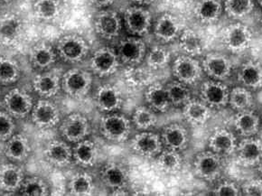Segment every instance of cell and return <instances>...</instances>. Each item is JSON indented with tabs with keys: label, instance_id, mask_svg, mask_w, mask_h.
I'll use <instances>...</instances> for the list:
<instances>
[{
	"label": "cell",
	"instance_id": "28",
	"mask_svg": "<svg viewBox=\"0 0 262 196\" xmlns=\"http://www.w3.org/2000/svg\"><path fill=\"white\" fill-rule=\"evenodd\" d=\"M33 89L42 99H51L62 90L61 78L51 72L40 73L33 80Z\"/></svg>",
	"mask_w": 262,
	"mask_h": 196
},
{
	"label": "cell",
	"instance_id": "37",
	"mask_svg": "<svg viewBox=\"0 0 262 196\" xmlns=\"http://www.w3.org/2000/svg\"><path fill=\"white\" fill-rule=\"evenodd\" d=\"M179 46L185 54L196 57L202 55L205 50V43L201 35L193 29H183L179 35Z\"/></svg>",
	"mask_w": 262,
	"mask_h": 196
},
{
	"label": "cell",
	"instance_id": "5",
	"mask_svg": "<svg viewBox=\"0 0 262 196\" xmlns=\"http://www.w3.org/2000/svg\"><path fill=\"white\" fill-rule=\"evenodd\" d=\"M222 42L229 52L232 54H242L251 47L252 33L246 25L236 22L224 28Z\"/></svg>",
	"mask_w": 262,
	"mask_h": 196
},
{
	"label": "cell",
	"instance_id": "14",
	"mask_svg": "<svg viewBox=\"0 0 262 196\" xmlns=\"http://www.w3.org/2000/svg\"><path fill=\"white\" fill-rule=\"evenodd\" d=\"M32 122L39 129H50L55 127L61 120V113L56 104L49 99H41L31 112Z\"/></svg>",
	"mask_w": 262,
	"mask_h": 196
},
{
	"label": "cell",
	"instance_id": "46",
	"mask_svg": "<svg viewBox=\"0 0 262 196\" xmlns=\"http://www.w3.org/2000/svg\"><path fill=\"white\" fill-rule=\"evenodd\" d=\"M15 119L6 111H0V142H6L15 134Z\"/></svg>",
	"mask_w": 262,
	"mask_h": 196
},
{
	"label": "cell",
	"instance_id": "15",
	"mask_svg": "<svg viewBox=\"0 0 262 196\" xmlns=\"http://www.w3.org/2000/svg\"><path fill=\"white\" fill-rule=\"evenodd\" d=\"M130 148L139 157L153 158H157L165 147L160 135L146 130L141 131L132 138Z\"/></svg>",
	"mask_w": 262,
	"mask_h": 196
},
{
	"label": "cell",
	"instance_id": "53",
	"mask_svg": "<svg viewBox=\"0 0 262 196\" xmlns=\"http://www.w3.org/2000/svg\"><path fill=\"white\" fill-rule=\"evenodd\" d=\"M257 2H258V4L260 6V7H262V0H256Z\"/></svg>",
	"mask_w": 262,
	"mask_h": 196
},
{
	"label": "cell",
	"instance_id": "54",
	"mask_svg": "<svg viewBox=\"0 0 262 196\" xmlns=\"http://www.w3.org/2000/svg\"><path fill=\"white\" fill-rule=\"evenodd\" d=\"M259 117H260V119H261V124H262V108L260 112H259Z\"/></svg>",
	"mask_w": 262,
	"mask_h": 196
},
{
	"label": "cell",
	"instance_id": "30",
	"mask_svg": "<svg viewBox=\"0 0 262 196\" xmlns=\"http://www.w3.org/2000/svg\"><path fill=\"white\" fill-rule=\"evenodd\" d=\"M99 158V149L96 144L85 139L75 143L73 148V160L81 167H92L96 164Z\"/></svg>",
	"mask_w": 262,
	"mask_h": 196
},
{
	"label": "cell",
	"instance_id": "20",
	"mask_svg": "<svg viewBox=\"0 0 262 196\" xmlns=\"http://www.w3.org/2000/svg\"><path fill=\"white\" fill-rule=\"evenodd\" d=\"M43 158L54 167L63 168L71 165L73 160V148L67 141L53 139L47 143L43 150Z\"/></svg>",
	"mask_w": 262,
	"mask_h": 196
},
{
	"label": "cell",
	"instance_id": "12",
	"mask_svg": "<svg viewBox=\"0 0 262 196\" xmlns=\"http://www.w3.org/2000/svg\"><path fill=\"white\" fill-rule=\"evenodd\" d=\"M202 63V67L209 79L216 81H225L231 77L233 72V63L227 55L212 52L205 55Z\"/></svg>",
	"mask_w": 262,
	"mask_h": 196
},
{
	"label": "cell",
	"instance_id": "33",
	"mask_svg": "<svg viewBox=\"0 0 262 196\" xmlns=\"http://www.w3.org/2000/svg\"><path fill=\"white\" fill-rule=\"evenodd\" d=\"M144 96L147 106L157 113H165L169 110L171 103L165 85L159 82L151 83Z\"/></svg>",
	"mask_w": 262,
	"mask_h": 196
},
{
	"label": "cell",
	"instance_id": "22",
	"mask_svg": "<svg viewBox=\"0 0 262 196\" xmlns=\"http://www.w3.org/2000/svg\"><path fill=\"white\" fill-rule=\"evenodd\" d=\"M182 31L181 21L170 13H165L159 16L154 26L156 38L164 43H168L178 39Z\"/></svg>",
	"mask_w": 262,
	"mask_h": 196
},
{
	"label": "cell",
	"instance_id": "16",
	"mask_svg": "<svg viewBox=\"0 0 262 196\" xmlns=\"http://www.w3.org/2000/svg\"><path fill=\"white\" fill-rule=\"evenodd\" d=\"M236 159L243 167H256L262 159V139L257 136L242 138L235 150Z\"/></svg>",
	"mask_w": 262,
	"mask_h": 196
},
{
	"label": "cell",
	"instance_id": "45",
	"mask_svg": "<svg viewBox=\"0 0 262 196\" xmlns=\"http://www.w3.org/2000/svg\"><path fill=\"white\" fill-rule=\"evenodd\" d=\"M19 191L26 196H46L49 194V186L42 178L31 177L25 178Z\"/></svg>",
	"mask_w": 262,
	"mask_h": 196
},
{
	"label": "cell",
	"instance_id": "48",
	"mask_svg": "<svg viewBox=\"0 0 262 196\" xmlns=\"http://www.w3.org/2000/svg\"><path fill=\"white\" fill-rule=\"evenodd\" d=\"M243 195L262 196V178L246 181L241 186Z\"/></svg>",
	"mask_w": 262,
	"mask_h": 196
},
{
	"label": "cell",
	"instance_id": "38",
	"mask_svg": "<svg viewBox=\"0 0 262 196\" xmlns=\"http://www.w3.org/2000/svg\"><path fill=\"white\" fill-rule=\"evenodd\" d=\"M68 190L72 195L87 196L93 194L94 191L93 177L84 172L75 173L70 179Z\"/></svg>",
	"mask_w": 262,
	"mask_h": 196
},
{
	"label": "cell",
	"instance_id": "2",
	"mask_svg": "<svg viewBox=\"0 0 262 196\" xmlns=\"http://www.w3.org/2000/svg\"><path fill=\"white\" fill-rule=\"evenodd\" d=\"M193 173L194 177L205 182L218 180L224 173V158L211 150L201 151L193 158Z\"/></svg>",
	"mask_w": 262,
	"mask_h": 196
},
{
	"label": "cell",
	"instance_id": "50",
	"mask_svg": "<svg viewBox=\"0 0 262 196\" xmlns=\"http://www.w3.org/2000/svg\"><path fill=\"white\" fill-rule=\"evenodd\" d=\"M131 1L134 2L136 5H140V6H147L155 2V0H131Z\"/></svg>",
	"mask_w": 262,
	"mask_h": 196
},
{
	"label": "cell",
	"instance_id": "19",
	"mask_svg": "<svg viewBox=\"0 0 262 196\" xmlns=\"http://www.w3.org/2000/svg\"><path fill=\"white\" fill-rule=\"evenodd\" d=\"M238 139L232 131L227 128H217L208 139V149L223 158L235 154Z\"/></svg>",
	"mask_w": 262,
	"mask_h": 196
},
{
	"label": "cell",
	"instance_id": "41",
	"mask_svg": "<svg viewBox=\"0 0 262 196\" xmlns=\"http://www.w3.org/2000/svg\"><path fill=\"white\" fill-rule=\"evenodd\" d=\"M166 92L169 98L171 106L182 108L192 99V93L189 86L180 81L173 80L166 85Z\"/></svg>",
	"mask_w": 262,
	"mask_h": 196
},
{
	"label": "cell",
	"instance_id": "55",
	"mask_svg": "<svg viewBox=\"0 0 262 196\" xmlns=\"http://www.w3.org/2000/svg\"><path fill=\"white\" fill-rule=\"evenodd\" d=\"M9 0H0V2H8Z\"/></svg>",
	"mask_w": 262,
	"mask_h": 196
},
{
	"label": "cell",
	"instance_id": "42",
	"mask_svg": "<svg viewBox=\"0 0 262 196\" xmlns=\"http://www.w3.org/2000/svg\"><path fill=\"white\" fill-rule=\"evenodd\" d=\"M34 13L36 18L42 21H54L61 14L59 0H35Z\"/></svg>",
	"mask_w": 262,
	"mask_h": 196
},
{
	"label": "cell",
	"instance_id": "32",
	"mask_svg": "<svg viewBox=\"0 0 262 196\" xmlns=\"http://www.w3.org/2000/svg\"><path fill=\"white\" fill-rule=\"evenodd\" d=\"M24 180L25 173L18 165L5 164L0 166V189L4 192L19 191Z\"/></svg>",
	"mask_w": 262,
	"mask_h": 196
},
{
	"label": "cell",
	"instance_id": "39",
	"mask_svg": "<svg viewBox=\"0 0 262 196\" xmlns=\"http://www.w3.org/2000/svg\"><path fill=\"white\" fill-rule=\"evenodd\" d=\"M131 122L133 127L140 131L150 130L158 122L157 112L148 106H139L133 112Z\"/></svg>",
	"mask_w": 262,
	"mask_h": 196
},
{
	"label": "cell",
	"instance_id": "27",
	"mask_svg": "<svg viewBox=\"0 0 262 196\" xmlns=\"http://www.w3.org/2000/svg\"><path fill=\"white\" fill-rule=\"evenodd\" d=\"M183 117L187 123L193 126H202L207 123L212 114V108L201 100L191 99L183 107Z\"/></svg>",
	"mask_w": 262,
	"mask_h": 196
},
{
	"label": "cell",
	"instance_id": "34",
	"mask_svg": "<svg viewBox=\"0 0 262 196\" xmlns=\"http://www.w3.org/2000/svg\"><path fill=\"white\" fill-rule=\"evenodd\" d=\"M57 52L47 42H39L32 48L29 60L32 66L39 70H47L56 62Z\"/></svg>",
	"mask_w": 262,
	"mask_h": 196
},
{
	"label": "cell",
	"instance_id": "29",
	"mask_svg": "<svg viewBox=\"0 0 262 196\" xmlns=\"http://www.w3.org/2000/svg\"><path fill=\"white\" fill-rule=\"evenodd\" d=\"M23 32V22L15 14H6L0 17V42L15 45Z\"/></svg>",
	"mask_w": 262,
	"mask_h": 196
},
{
	"label": "cell",
	"instance_id": "51",
	"mask_svg": "<svg viewBox=\"0 0 262 196\" xmlns=\"http://www.w3.org/2000/svg\"><path fill=\"white\" fill-rule=\"evenodd\" d=\"M256 171L258 173V177L262 178V159L259 161L258 165H256Z\"/></svg>",
	"mask_w": 262,
	"mask_h": 196
},
{
	"label": "cell",
	"instance_id": "8",
	"mask_svg": "<svg viewBox=\"0 0 262 196\" xmlns=\"http://www.w3.org/2000/svg\"><path fill=\"white\" fill-rule=\"evenodd\" d=\"M124 24L130 35L142 37L147 35L152 27V16L144 6L134 5L125 10Z\"/></svg>",
	"mask_w": 262,
	"mask_h": 196
},
{
	"label": "cell",
	"instance_id": "11",
	"mask_svg": "<svg viewBox=\"0 0 262 196\" xmlns=\"http://www.w3.org/2000/svg\"><path fill=\"white\" fill-rule=\"evenodd\" d=\"M120 64L117 52L110 47H101L95 51L90 61L92 72L100 78L112 76L117 73Z\"/></svg>",
	"mask_w": 262,
	"mask_h": 196
},
{
	"label": "cell",
	"instance_id": "13",
	"mask_svg": "<svg viewBox=\"0 0 262 196\" xmlns=\"http://www.w3.org/2000/svg\"><path fill=\"white\" fill-rule=\"evenodd\" d=\"M31 95L22 89H13L4 97L3 105L6 112L14 119H25L31 114L34 107Z\"/></svg>",
	"mask_w": 262,
	"mask_h": 196
},
{
	"label": "cell",
	"instance_id": "35",
	"mask_svg": "<svg viewBox=\"0 0 262 196\" xmlns=\"http://www.w3.org/2000/svg\"><path fill=\"white\" fill-rule=\"evenodd\" d=\"M184 159L178 150L164 148L157 157L158 169L168 175H176L181 171Z\"/></svg>",
	"mask_w": 262,
	"mask_h": 196
},
{
	"label": "cell",
	"instance_id": "6",
	"mask_svg": "<svg viewBox=\"0 0 262 196\" xmlns=\"http://www.w3.org/2000/svg\"><path fill=\"white\" fill-rule=\"evenodd\" d=\"M172 74L174 80L187 86H192L202 80L204 70L196 58L182 54L172 62Z\"/></svg>",
	"mask_w": 262,
	"mask_h": 196
},
{
	"label": "cell",
	"instance_id": "18",
	"mask_svg": "<svg viewBox=\"0 0 262 196\" xmlns=\"http://www.w3.org/2000/svg\"><path fill=\"white\" fill-rule=\"evenodd\" d=\"M94 104L103 114L117 112L122 108L123 96L120 89L114 85H101L94 94Z\"/></svg>",
	"mask_w": 262,
	"mask_h": 196
},
{
	"label": "cell",
	"instance_id": "7",
	"mask_svg": "<svg viewBox=\"0 0 262 196\" xmlns=\"http://www.w3.org/2000/svg\"><path fill=\"white\" fill-rule=\"evenodd\" d=\"M116 52L120 63L131 68L139 66L145 60L147 46L141 37L130 35L120 40Z\"/></svg>",
	"mask_w": 262,
	"mask_h": 196
},
{
	"label": "cell",
	"instance_id": "47",
	"mask_svg": "<svg viewBox=\"0 0 262 196\" xmlns=\"http://www.w3.org/2000/svg\"><path fill=\"white\" fill-rule=\"evenodd\" d=\"M212 194L216 196L243 195L241 186L231 180H224L218 183L212 190Z\"/></svg>",
	"mask_w": 262,
	"mask_h": 196
},
{
	"label": "cell",
	"instance_id": "43",
	"mask_svg": "<svg viewBox=\"0 0 262 196\" xmlns=\"http://www.w3.org/2000/svg\"><path fill=\"white\" fill-rule=\"evenodd\" d=\"M20 77V66L13 58L0 57V83L12 84L18 81Z\"/></svg>",
	"mask_w": 262,
	"mask_h": 196
},
{
	"label": "cell",
	"instance_id": "21",
	"mask_svg": "<svg viewBox=\"0 0 262 196\" xmlns=\"http://www.w3.org/2000/svg\"><path fill=\"white\" fill-rule=\"evenodd\" d=\"M100 177L105 186L113 191H122L127 187L129 181L127 168L116 162L106 164L100 170Z\"/></svg>",
	"mask_w": 262,
	"mask_h": 196
},
{
	"label": "cell",
	"instance_id": "9",
	"mask_svg": "<svg viewBox=\"0 0 262 196\" xmlns=\"http://www.w3.org/2000/svg\"><path fill=\"white\" fill-rule=\"evenodd\" d=\"M230 88L224 81L208 79L202 82L199 99L212 110H221L228 106Z\"/></svg>",
	"mask_w": 262,
	"mask_h": 196
},
{
	"label": "cell",
	"instance_id": "40",
	"mask_svg": "<svg viewBox=\"0 0 262 196\" xmlns=\"http://www.w3.org/2000/svg\"><path fill=\"white\" fill-rule=\"evenodd\" d=\"M255 0H224V10L230 18L242 20L251 15Z\"/></svg>",
	"mask_w": 262,
	"mask_h": 196
},
{
	"label": "cell",
	"instance_id": "52",
	"mask_svg": "<svg viewBox=\"0 0 262 196\" xmlns=\"http://www.w3.org/2000/svg\"><path fill=\"white\" fill-rule=\"evenodd\" d=\"M259 26H260V30L262 32V16H260V18H259Z\"/></svg>",
	"mask_w": 262,
	"mask_h": 196
},
{
	"label": "cell",
	"instance_id": "24",
	"mask_svg": "<svg viewBox=\"0 0 262 196\" xmlns=\"http://www.w3.org/2000/svg\"><path fill=\"white\" fill-rule=\"evenodd\" d=\"M233 126L241 138H250L257 136L261 126L259 113L253 108L236 112L233 118Z\"/></svg>",
	"mask_w": 262,
	"mask_h": 196
},
{
	"label": "cell",
	"instance_id": "17",
	"mask_svg": "<svg viewBox=\"0 0 262 196\" xmlns=\"http://www.w3.org/2000/svg\"><path fill=\"white\" fill-rule=\"evenodd\" d=\"M122 21L116 11L111 9H101L94 18V29L97 35L106 40H113L120 35Z\"/></svg>",
	"mask_w": 262,
	"mask_h": 196
},
{
	"label": "cell",
	"instance_id": "4",
	"mask_svg": "<svg viewBox=\"0 0 262 196\" xmlns=\"http://www.w3.org/2000/svg\"><path fill=\"white\" fill-rule=\"evenodd\" d=\"M56 52L64 62L78 63L87 57L90 46L81 35L70 34L63 35L58 40Z\"/></svg>",
	"mask_w": 262,
	"mask_h": 196
},
{
	"label": "cell",
	"instance_id": "10",
	"mask_svg": "<svg viewBox=\"0 0 262 196\" xmlns=\"http://www.w3.org/2000/svg\"><path fill=\"white\" fill-rule=\"evenodd\" d=\"M89 119L81 113H72L62 120L60 132L62 139L69 143H77L87 139L91 133Z\"/></svg>",
	"mask_w": 262,
	"mask_h": 196
},
{
	"label": "cell",
	"instance_id": "3",
	"mask_svg": "<svg viewBox=\"0 0 262 196\" xmlns=\"http://www.w3.org/2000/svg\"><path fill=\"white\" fill-rule=\"evenodd\" d=\"M93 81V73L88 71L71 69L63 73L61 78L62 91L73 99L82 100L89 94Z\"/></svg>",
	"mask_w": 262,
	"mask_h": 196
},
{
	"label": "cell",
	"instance_id": "23",
	"mask_svg": "<svg viewBox=\"0 0 262 196\" xmlns=\"http://www.w3.org/2000/svg\"><path fill=\"white\" fill-rule=\"evenodd\" d=\"M160 137L165 148L178 150L180 152L185 150L190 142L188 129L183 124L178 122L166 125Z\"/></svg>",
	"mask_w": 262,
	"mask_h": 196
},
{
	"label": "cell",
	"instance_id": "26",
	"mask_svg": "<svg viewBox=\"0 0 262 196\" xmlns=\"http://www.w3.org/2000/svg\"><path fill=\"white\" fill-rule=\"evenodd\" d=\"M193 16L203 25H213L220 20L224 12L221 0H197L193 7Z\"/></svg>",
	"mask_w": 262,
	"mask_h": 196
},
{
	"label": "cell",
	"instance_id": "36",
	"mask_svg": "<svg viewBox=\"0 0 262 196\" xmlns=\"http://www.w3.org/2000/svg\"><path fill=\"white\" fill-rule=\"evenodd\" d=\"M255 104L253 92L243 86L230 89L228 106L235 112H243L253 108Z\"/></svg>",
	"mask_w": 262,
	"mask_h": 196
},
{
	"label": "cell",
	"instance_id": "31",
	"mask_svg": "<svg viewBox=\"0 0 262 196\" xmlns=\"http://www.w3.org/2000/svg\"><path fill=\"white\" fill-rule=\"evenodd\" d=\"M5 156L12 161L23 162L31 153L29 139L23 134H14L6 141Z\"/></svg>",
	"mask_w": 262,
	"mask_h": 196
},
{
	"label": "cell",
	"instance_id": "49",
	"mask_svg": "<svg viewBox=\"0 0 262 196\" xmlns=\"http://www.w3.org/2000/svg\"><path fill=\"white\" fill-rule=\"evenodd\" d=\"M90 3L99 8H106L115 2V0H89Z\"/></svg>",
	"mask_w": 262,
	"mask_h": 196
},
{
	"label": "cell",
	"instance_id": "44",
	"mask_svg": "<svg viewBox=\"0 0 262 196\" xmlns=\"http://www.w3.org/2000/svg\"><path fill=\"white\" fill-rule=\"evenodd\" d=\"M145 60L149 69L158 71L166 68L169 64L171 54L165 47L157 46L147 52Z\"/></svg>",
	"mask_w": 262,
	"mask_h": 196
},
{
	"label": "cell",
	"instance_id": "25",
	"mask_svg": "<svg viewBox=\"0 0 262 196\" xmlns=\"http://www.w3.org/2000/svg\"><path fill=\"white\" fill-rule=\"evenodd\" d=\"M237 81L241 86L257 92L262 89V63L255 60H248L239 66Z\"/></svg>",
	"mask_w": 262,
	"mask_h": 196
},
{
	"label": "cell",
	"instance_id": "1",
	"mask_svg": "<svg viewBox=\"0 0 262 196\" xmlns=\"http://www.w3.org/2000/svg\"><path fill=\"white\" fill-rule=\"evenodd\" d=\"M132 122L127 116L118 112L106 113L100 118V133L108 142L121 144L130 138Z\"/></svg>",
	"mask_w": 262,
	"mask_h": 196
}]
</instances>
